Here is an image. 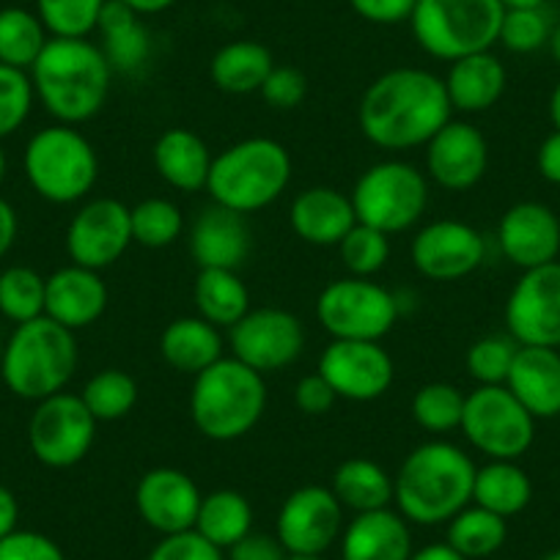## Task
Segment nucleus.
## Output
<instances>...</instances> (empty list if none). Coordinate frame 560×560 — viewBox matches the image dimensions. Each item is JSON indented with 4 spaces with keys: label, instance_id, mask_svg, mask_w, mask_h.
<instances>
[{
    "label": "nucleus",
    "instance_id": "23",
    "mask_svg": "<svg viewBox=\"0 0 560 560\" xmlns=\"http://www.w3.org/2000/svg\"><path fill=\"white\" fill-rule=\"evenodd\" d=\"M352 198L336 187H308L289 207V225L303 242L316 247H338L354 229Z\"/></svg>",
    "mask_w": 560,
    "mask_h": 560
},
{
    "label": "nucleus",
    "instance_id": "2",
    "mask_svg": "<svg viewBox=\"0 0 560 560\" xmlns=\"http://www.w3.org/2000/svg\"><path fill=\"white\" fill-rule=\"evenodd\" d=\"M476 462L445 440L418 445L393 478L398 514L412 525H443L472 503Z\"/></svg>",
    "mask_w": 560,
    "mask_h": 560
},
{
    "label": "nucleus",
    "instance_id": "13",
    "mask_svg": "<svg viewBox=\"0 0 560 560\" xmlns=\"http://www.w3.org/2000/svg\"><path fill=\"white\" fill-rule=\"evenodd\" d=\"M305 349V327L292 311L250 308L231 327V358L258 374H275L298 363Z\"/></svg>",
    "mask_w": 560,
    "mask_h": 560
},
{
    "label": "nucleus",
    "instance_id": "41",
    "mask_svg": "<svg viewBox=\"0 0 560 560\" xmlns=\"http://www.w3.org/2000/svg\"><path fill=\"white\" fill-rule=\"evenodd\" d=\"M465 393L451 382H429L412 396V418L423 432L448 434L462 427Z\"/></svg>",
    "mask_w": 560,
    "mask_h": 560
},
{
    "label": "nucleus",
    "instance_id": "8",
    "mask_svg": "<svg viewBox=\"0 0 560 560\" xmlns=\"http://www.w3.org/2000/svg\"><path fill=\"white\" fill-rule=\"evenodd\" d=\"M505 9L500 0H418L412 9V36L427 56L459 61L498 45Z\"/></svg>",
    "mask_w": 560,
    "mask_h": 560
},
{
    "label": "nucleus",
    "instance_id": "11",
    "mask_svg": "<svg viewBox=\"0 0 560 560\" xmlns=\"http://www.w3.org/2000/svg\"><path fill=\"white\" fill-rule=\"evenodd\" d=\"M462 432L489 459L516 462L536 440V418L505 385H478L465 398Z\"/></svg>",
    "mask_w": 560,
    "mask_h": 560
},
{
    "label": "nucleus",
    "instance_id": "43",
    "mask_svg": "<svg viewBox=\"0 0 560 560\" xmlns=\"http://www.w3.org/2000/svg\"><path fill=\"white\" fill-rule=\"evenodd\" d=\"M341 264L352 278H374L390 258V236L371 225L354 223V229L338 245Z\"/></svg>",
    "mask_w": 560,
    "mask_h": 560
},
{
    "label": "nucleus",
    "instance_id": "52",
    "mask_svg": "<svg viewBox=\"0 0 560 560\" xmlns=\"http://www.w3.org/2000/svg\"><path fill=\"white\" fill-rule=\"evenodd\" d=\"M225 560H287L289 552L283 549V544L278 541V536H269V533H247L242 541H236L234 547L225 549Z\"/></svg>",
    "mask_w": 560,
    "mask_h": 560
},
{
    "label": "nucleus",
    "instance_id": "62",
    "mask_svg": "<svg viewBox=\"0 0 560 560\" xmlns=\"http://www.w3.org/2000/svg\"><path fill=\"white\" fill-rule=\"evenodd\" d=\"M287 560H325L322 555H289Z\"/></svg>",
    "mask_w": 560,
    "mask_h": 560
},
{
    "label": "nucleus",
    "instance_id": "3",
    "mask_svg": "<svg viewBox=\"0 0 560 560\" xmlns=\"http://www.w3.org/2000/svg\"><path fill=\"white\" fill-rule=\"evenodd\" d=\"M28 74L36 100L58 124L69 127L91 121L105 107L113 80L100 45L61 36H50Z\"/></svg>",
    "mask_w": 560,
    "mask_h": 560
},
{
    "label": "nucleus",
    "instance_id": "51",
    "mask_svg": "<svg viewBox=\"0 0 560 560\" xmlns=\"http://www.w3.org/2000/svg\"><path fill=\"white\" fill-rule=\"evenodd\" d=\"M418 0H349L352 12L360 20L374 25H398L409 23Z\"/></svg>",
    "mask_w": 560,
    "mask_h": 560
},
{
    "label": "nucleus",
    "instance_id": "1",
    "mask_svg": "<svg viewBox=\"0 0 560 560\" xmlns=\"http://www.w3.org/2000/svg\"><path fill=\"white\" fill-rule=\"evenodd\" d=\"M451 118L454 107L445 80L418 67H396L380 74L358 105L360 132L382 152L427 147Z\"/></svg>",
    "mask_w": 560,
    "mask_h": 560
},
{
    "label": "nucleus",
    "instance_id": "53",
    "mask_svg": "<svg viewBox=\"0 0 560 560\" xmlns=\"http://www.w3.org/2000/svg\"><path fill=\"white\" fill-rule=\"evenodd\" d=\"M536 165L541 179H547L549 185H560V129L549 132L541 140L536 154Z\"/></svg>",
    "mask_w": 560,
    "mask_h": 560
},
{
    "label": "nucleus",
    "instance_id": "50",
    "mask_svg": "<svg viewBox=\"0 0 560 560\" xmlns=\"http://www.w3.org/2000/svg\"><path fill=\"white\" fill-rule=\"evenodd\" d=\"M338 396L330 387V382L316 371V374L303 376V380L294 385V407L300 409L308 418H319V415H327L332 407H336Z\"/></svg>",
    "mask_w": 560,
    "mask_h": 560
},
{
    "label": "nucleus",
    "instance_id": "28",
    "mask_svg": "<svg viewBox=\"0 0 560 560\" xmlns=\"http://www.w3.org/2000/svg\"><path fill=\"white\" fill-rule=\"evenodd\" d=\"M96 34H100V47L113 72L138 74L152 58V34H149L147 23L138 12L118 0L105 3L100 23H96Z\"/></svg>",
    "mask_w": 560,
    "mask_h": 560
},
{
    "label": "nucleus",
    "instance_id": "60",
    "mask_svg": "<svg viewBox=\"0 0 560 560\" xmlns=\"http://www.w3.org/2000/svg\"><path fill=\"white\" fill-rule=\"evenodd\" d=\"M547 0H500V7L503 9H538L544 7Z\"/></svg>",
    "mask_w": 560,
    "mask_h": 560
},
{
    "label": "nucleus",
    "instance_id": "4",
    "mask_svg": "<svg viewBox=\"0 0 560 560\" xmlns=\"http://www.w3.org/2000/svg\"><path fill=\"white\" fill-rule=\"evenodd\" d=\"M80 349L72 330L39 316L14 327L0 354L3 385L23 401H45L72 382Z\"/></svg>",
    "mask_w": 560,
    "mask_h": 560
},
{
    "label": "nucleus",
    "instance_id": "57",
    "mask_svg": "<svg viewBox=\"0 0 560 560\" xmlns=\"http://www.w3.org/2000/svg\"><path fill=\"white\" fill-rule=\"evenodd\" d=\"M124 7H129L132 12H138L140 18H154V14H163L174 7L176 0H118Z\"/></svg>",
    "mask_w": 560,
    "mask_h": 560
},
{
    "label": "nucleus",
    "instance_id": "12",
    "mask_svg": "<svg viewBox=\"0 0 560 560\" xmlns=\"http://www.w3.org/2000/svg\"><path fill=\"white\" fill-rule=\"evenodd\" d=\"M96 418L78 393H56L36 401L28 420V448L36 462L52 470H67L89 456L96 440Z\"/></svg>",
    "mask_w": 560,
    "mask_h": 560
},
{
    "label": "nucleus",
    "instance_id": "64",
    "mask_svg": "<svg viewBox=\"0 0 560 560\" xmlns=\"http://www.w3.org/2000/svg\"><path fill=\"white\" fill-rule=\"evenodd\" d=\"M3 343L7 341H3V332H0V354H3Z\"/></svg>",
    "mask_w": 560,
    "mask_h": 560
},
{
    "label": "nucleus",
    "instance_id": "21",
    "mask_svg": "<svg viewBox=\"0 0 560 560\" xmlns=\"http://www.w3.org/2000/svg\"><path fill=\"white\" fill-rule=\"evenodd\" d=\"M498 245L514 267L525 269L544 267L558 261L560 253V220L547 203L522 201L514 203L500 218Z\"/></svg>",
    "mask_w": 560,
    "mask_h": 560
},
{
    "label": "nucleus",
    "instance_id": "7",
    "mask_svg": "<svg viewBox=\"0 0 560 560\" xmlns=\"http://www.w3.org/2000/svg\"><path fill=\"white\" fill-rule=\"evenodd\" d=\"M23 171L39 198L50 203H78L100 179V158L91 140L69 124L45 127L28 140Z\"/></svg>",
    "mask_w": 560,
    "mask_h": 560
},
{
    "label": "nucleus",
    "instance_id": "22",
    "mask_svg": "<svg viewBox=\"0 0 560 560\" xmlns=\"http://www.w3.org/2000/svg\"><path fill=\"white\" fill-rule=\"evenodd\" d=\"M107 300H110L107 283L96 269L69 264L47 278L45 316H50L67 330L78 332L102 319V314L107 311Z\"/></svg>",
    "mask_w": 560,
    "mask_h": 560
},
{
    "label": "nucleus",
    "instance_id": "24",
    "mask_svg": "<svg viewBox=\"0 0 560 560\" xmlns=\"http://www.w3.org/2000/svg\"><path fill=\"white\" fill-rule=\"evenodd\" d=\"M190 253L198 269H240L250 256V229L245 214L231 209H203L190 231Z\"/></svg>",
    "mask_w": 560,
    "mask_h": 560
},
{
    "label": "nucleus",
    "instance_id": "55",
    "mask_svg": "<svg viewBox=\"0 0 560 560\" xmlns=\"http://www.w3.org/2000/svg\"><path fill=\"white\" fill-rule=\"evenodd\" d=\"M20 522V503L9 487L0 483V538H7L9 533L18 530Z\"/></svg>",
    "mask_w": 560,
    "mask_h": 560
},
{
    "label": "nucleus",
    "instance_id": "37",
    "mask_svg": "<svg viewBox=\"0 0 560 560\" xmlns=\"http://www.w3.org/2000/svg\"><path fill=\"white\" fill-rule=\"evenodd\" d=\"M509 538V525L503 516L470 503L448 522L445 541L467 560H481L498 552Z\"/></svg>",
    "mask_w": 560,
    "mask_h": 560
},
{
    "label": "nucleus",
    "instance_id": "54",
    "mask_svg": "<svg viewBox=\"0 0 560 560\" xmlns=\"http://www.w3.org/2000/svg\"><path fill=\"white\" fill-rule=\"evenodd\" d=\"M20 234V220L14 212L12 203L7 198H0V258H7V253L12 250L14 242Z\"/></svg>",
    "mask_w": 560,
    "mask_h": 560
},
{
    "label": "nucleus",
    "instance_id": "58",
    "mask_svg": "<svg viewBox=\"0 0 560 560\" xmlns=\"http://www.w3.org/2000/svg\"><path fill=\"white\" fill-rule=\"evenodd\" d=\"M549 118H552L555 129H560V83L552 89V96H549Z\"/></svg>",
    "mask_w": 560,
    "mask_h": 560
},
{
    "label": "nucleus",
    "instance_id": "5",
    "mask_svg": "<svg viewBox=\"0 0 560 560\" xmlns=\"http://www.w3.org/2000/svg\"><path fill=\"white\" fill-rule=\"evenodd\" d=\"M267 409V385L258 371L236 358H220L192 376V427L212 443H234L258 427Z\"/></svg>",
    "mask_w": 560,
    "mask_h": 560
},
{
    "label": "nucleus",
    "instance_id": "19",
    "mask_svg": "<svg viewBox=\"0 0 560 560\" xmlns=\"http://www.w3.org/2000/svg\"><path fill=\"white\" fill-rule=\"evenodd\" d=\"M427 176L448 192H465L483 179L489 168V143L470 121L451 118L427 147Z\"/></svg>",
    "mask_w": 560,
    "mask_h": 560
},
{
    "label": "nucleus",
    "instance_id": "9",
    "mask_svg": "<svg viewBox=\"0 0 560 560\" xmlns=\"http://www.w3.org/2000/svg\"><path fill=\"white\" fill-rule=\"evenodd\" d=\"M358 223L393 236L420 223L429 207V176L404 160H385L360 174L352 190Z\"/></svg>",
    "mask_w": 560,
    "mask_h": 560
},
{
    "label": "nucleus",
    "instance_id": "63",
    "mask_svg": "<svg viewBox=\"0 0 560 560\" xmlns=\"http://www.w3.org/2000/svg\"><path fill=\"white\" fill-rule=\"evenodd\" d=\"M541 560H560V549H555V552H549V555H544Z\"/></svg>",
    "mask_w": 560,
    "mask_h": 560
},
{
    "label": "nucleus",
    "instance_id": "49",
    "mask_svg": "<svg viewBox=\"0 0 560 560\" xmlns=\"http://www.w3.org/2000/svg\"><path fill=\"white\" fill-rule=\"evenodd\" d=\"M0 560H67L50 536L36 530H14L0 538Z\"/></svg>",
    "mask_w": 560,
    "mask_h": 560
},
{
    "label": "nucleus",
    "instance_id": "48",
    "mask_svg": "<svg viewBox=\"0 0 560 560\" xmlns=\"http://www.w3.org/2000/svg\"><path fill=\"white\" fill-rule=\"evenodd\" d=\"M147 560H225L223 549L209 544L201 533L185 530L163 536Z\"/></svg>",
    "mask_w": 560,
    "mask_h": 560
},
{
    "label": "nucleus",
    "instance_id": "39",
    "mask_svg": "<svg viewBox=\"0 0 560 560\" xmlns=\"http://www.w3.org/2000/svg\"><path fill=\"white\" fill-rule=\"evenodd\" d=\"M45 292L47 278L36 269L7 267L0 272V316L14 322V327L45 316Z\"/></svg>",
    "mask_w": 560,
    "mask_h": 560
},
{
    "label": "nucleus",
    "instance_id": "10",
    "mask_svg": "<svg viewBox=\"0 0 560 560\" xmlns=\"http://www.w3.org/2000/svg\"><path fill=\"white\" fill-rule=\"evenodd\" d=\"M316 319L332 341H382L396 327L398 300L371 278H341L316 298Z\"/></svg>",
    "mask_w": 560,
    "mask_h": 560
},
{
    "label": "nucleus",
    "instance_id": "59",
    "mask_svg": "<svg viewBox=\"0 0 560 560\" xmlns=\"http://www.w3.org/2000/svg\"><path fill=\"white\" fill-rule=\"evenodd\" d=\"M547 50H549V56H552L555 61L560 63V23L552 25V34H549V42H547Z\"/></svg>",
    "mask_w": 560,
    "mask_h": 560
},
{
    "label": "nucleus",
    "instance_id": "31",
    "mask_svg": "<svg viewBox=\"0 0 560 560\" xmlns=\"http://www.w3.org/2000/svg\"><path fill=\"white\" fill-rule=\"evenodd\" d=\"M275 69L269 47L253 39H236L220 47L209 61V78L223 94H258Z\"/></svg>",
    "mask_w": 560,
    "mask_h": 560
},
{
    "label": "nucleus",
    "instance_id": "38",
    "mask_svg": "<svg viewBox=\"0 0 560 560\" xmlns=\"http://www.w3.org/2000/svg\"><path fill=\"white\" fill-rule=\"evenodd\" d=\"M80 398L96 423H116V420L127 418L138 404V382L121 369H102L85 382Z\"/></svg>",
    "mask_w": 560,
    "mask_h": 560
},
{
    "label": "nucleus",
    "instance_id": "44",
    "mask_svg": "<svg viewBox=\"0 0 560 560\" xmlns=\"http://www.w3.org/2000/svg\"><path fill=\"white\" fill-rule=\"evenodd\" d=\"M520 343L511 336H483L470 343L465 354V369L478 385H505L514 365Z\"/></svg>",
    "mask_w": 560,
    "mask_h": 560
},
{
    "label": "nucleus",
    "instance_id": "56",
    "mask_svg": "<svg viewBox=\"0 0 560 560\" xmlns=\"http://www.w3.org/2000/svg\"><path fill=\"white\" fill-rule=\"evenodd\" d=\"M409 560H467V558H462L448 541H443V544H427V547L415 549V552L409 555Z\"/></svg>",
    "mask_w": 560,
    "mask_h": 560
},
{
    "label": "nucleus",
    "instance_id": "30",
    "mask_svg": "<svg viewBox=\"0 0 560 560\" xmlns=\"http://www.w3.org/2000/svg\"><path fill=\"white\" fill-rule=\"evenodd\" d=\"M160 354L179 374L198 376L223 358V336L201 316H182L160 336Z\"/></svg>",
    "mask_w": 560,
    "mask_h": 560
},
{
    "label": "nucleus",
    "instance_id": "42",
    "mask_svg": "<svg viewBox=\"0 0 560 560\" xmlns=\"http://www.w3.org/2000/svg\"><path fill=\"white\" fill-rule=\"evenodd\" d=\"M36 14L50 31V36L61 39H89L94 34L100 14L107 0H34Z\"/></svg>",
    "mask_w": 560,
    "mask_h": 560
},
{
    "label": "nucleus",
    "instance_id": "20",
    "mask_svg": "<svg viewBox=\"0 0 560 560\" xmlns=\"http://www.w3.org/2000/svg\"><path fill=\"white\" fill-rule=\"evenodd\" d=\"M201 498L196 481L176 467H154L143 472L135 487V509L140 520L160 536L192 530Z\"/></svg>",
    "mask_w": 560,
    "mask_h": 560
},
{
    "label": "nucleus",
    "instance_id": "17",
    "mask_svg": "<svg viewBox=\"0 0 560 560\" xmlns=\"http://www.w3.org/2000/svg\"><path fill=\"white\" fill-rule=\"evenodd\" d=\"M415 269L423 278L451 283L476 272L487 258L481 231L462 220H434L412 236L409 247Z\"/></svg>",
    "mask_w": 560,
    "mask_h": 560
},
{
    "label": "nucleus",
    "instance_id": "36",
    "mask_svg": "<svg viewBox=\"0 0 560 560\" xmlns=\"http://www.w3.org/2000/svg\"><path fill=\"white\" fill-rule=\"evenodd\" d=\"M50 42V31L39 14L23 7L0 9V63L31 72L36 58Z\"/></svg>",
    "mask_w": 560,
    "mask_h": 560
},
{
    "label": "nucleus",
    "instance_id": "27",
    "mask_svg": "<svg viewBox=\"0 0 560 560\" xmlns=\"http://www.w3.org/2000/svg\"><path fill=\"white\" fill-rule=\"evenodd\" d=\"M154 168L160 179L179 192L207 190L209 171H212V152L207 140L187 127H171L158 138L152 149Z\"/></svg>",
    "mask_w": 560,
    "mask_h": 560
},
{
    "label": "nucleus",
    "instance_id": "33",
    "mask_svg": "<svg viewBox=\"0 0 560 560\" xmlns=\"http://www.w3.org/2000/svg\"><path fill=\"white\" fill-rule=\"evenodd\" d=\"M192 300L201 319L209 325L234 327L250 311V292L236 269H198Z\"/></svg>",
    "mask_w": 560,
    "mask_h": 560
},
{
    "label": "nucleus",
    "instance_id": "15",
    "mask_svg": "<svg viewBox=\"0 0 560 560\" xmlns=\"http://www.w3.org/2000/svg\"><path fill=\"white\" fill-rule=\"evenodd\" d=\"M343 533V505L330 487H300L283 500L275 536L289 555H325Z\"/></svg>",
    "mask_w": 560,
    "mask_h": 560
},
{
    "label": "nucleus",
    "instance_id": "35",
    "mask_svg": "<svg viewBox=\"0 0 560 560\" xmlns=\"http://www.w3.org/2000/svg\"><path fill=\"white\" fill-rule=\"evenodd\" d=\"M196 533H201L218 549H231L253 530V505L236 489H218L203 494L196 516Z\"/></svg>",
    "mask_w": 560,
    "mask_h": 560
},
{
    "label": "nucleus",
    "instance_id": "14",
    "mask_svg": "<svg viewBox=\"0 0 560 560\" xmlns=\"http://www.w3.org/2000/svg\"><path fill=\"white\" fill-rule=\"evenodd\" d=\"M505 327L520 347L560 349V261L522 272L505 300Z\"/></svg>",
    "mask_w": 560,
    "mask_h": 560
},
{
    "label": "nucleus",
    "instance_id": "25",
    "mask_svg": "<svg viewBox=\"0 0 560 560\" xmlns=\"http://www.w3.org/2000/svg\"><path fill=\"white\" fill-rule=\"evenodd\" d=\"M412 530L398 511L354 514L341 533V560H409Z\"/></svg>",
    "mask_w": 560,
    "mask_h": 560
},
{
    "label": "nucleus",
    "instance_id": "32",
    "mask_svg": "<svg viewBox=\"0 0 560 560\" xmlns=\"http://www.w3.org/2000/svg\"><path fill=\"white\" fill-rule=\"evenodd\" d=\"M533 500V481L516 462L511 459H489L487 465L476 470L472 483V503L492 514L509 516L522 514Z\"/></svg>",
    "mask_w": 560,
    "mask_h": 560
},
{
    "label": "nucleus",
    "instance_id": "29",
    "mask_svg": "<svg viewBox=\"0 0 560 560\" xmlns=\"http://www.w3.org/2000/svg\"><path fill=\"white\" fill-rule=\"evenodd\" d=\"M505 74L503 61L492 50L465 56L451 63L448 78H445V91L454 110L462 113H483L500 102L505 94Z\"/></svg>",
    "mask_w": 560,
    "mask_h": 560
},
{
    "label": "nucleus",
    "instance_id": "40",
    "mask_svg": "<svg viewBox=\"0 0 560 560\" xmlns=\"http://www.w3.org/2000/svg\"><path fill=\"white\" fill-rule=\"evenodd\" d=\"M129 225L135 245L160 250L185 234V214L171 198H147L129 209Z\"/></svg>",
    "mask_w": 560,
    "mask_h": 560
},
{
    "label": "nucleus",
    "instance_id": "6",
    "mask_svg": "<svg viewBox=\"0 0 560 560\" xmlns=\"http://www.w3.org/2000/svg\"><path fill=\"white\" fill-rule=\"evenodd\" d=\"M292 154L272 138H245L214 154L207 192L218 207L240 214L267 209L292 182Z\"/></svg>",
    "mask_w": 560,
    "mask_h": 560
},
{
    "label": "nucleus",
    "instance_id": "16",
    "mask_svg": "<svg viewBox=\"0 0 560 560\" xmlns=\"http://www.w3.org/2000/svg\"><path fill=\"white\" fill-rule=\"evenodd\" d=\"M132 245L129 207L118 198H94L69 220L67 253L72 264L85 269L113 267Z\"/></svg>",
    "mask_w": 560,
    "mask_h": 560
},
{
    "label": "nucleus",
    "instance_id": "26",
    "mask_svg": "<svg viewBox=\"0 0 560 560\" xmlns=\"http://www.w3.org/2000/svg\"><path fill=\"white\" fill-rule=\"evenodd\" d=\"M505 387L533 418L560 415V352L549 347H520Z\"/></svg>",
    "mask_w": 560,
    "mask_h": 560
},
{
    "label": "nucleus",
    "instance_id": "18",
    "mask_svg": "<svg viewBox=\"0 0 560 560\" xmlns=\"http://www.w3.org/2000/svg\"><path fill=\"white\" fill-rule=\"evenodd\" d=\"M319 374L338 398L363 404L390 390L396 363L382 341H330L319 358Z\"/></svg>",
    "mask_w": 560,
    "mask_h": 560
},
{
    "label": "nucleus",
    "instance_id": "61",
    "mask_svg": "<svg viewBox=\"0 0 560 560\" xmlns=\"http://www.w3.org/2000/svg\"><path fill=\"white\" fill-rule=\"evenodd\" d=\"M3 179H7V152L0 147V185H3Z\"/></svg>",
    "mask_w": 560,
    "mask_h": 560
},
{
    "label": "nucleus",
    "instance_id": "47",
    "mask_svg": "<svg viewBox=\"0 0 560 560\" xmlns=\"http://www.w3.org/2000/svg\"><path fill=\"white\" fill-rule=\"evenodd\" d=\"M258 94L275 110H294L298 105H303L305 94H308V80H305V74L298 67H289V63H280L278 67L275 63V69L264 80Z\"/></svg>",
    "mask_w": 560,
    "mask_h": 560
},
{
    "label": "nucleus",
    "instance_id": "45",
    "mask_svg": "<svg viewBox=\"0 0 560 560\" xmlns=\"http://www.w3.org/2000/svg\"><path fill=\"white\" fill-rule=\"evenodd\" d=\"M552 20L547 9H505L503 23H500V45L516 56H527L541 47H547L552 34Z\"/></svg>",
    "mask_w": 560,
    "mask_h": 560
},
{
    "label": "nucleus",
    "instance_id": "34",
    "mask_svg": "<svg viewBox=\"0 0 560 560\" xmlns=\"http://www.w3.org/2000/svg\"><path fill=\"white\" fill-rule=\"evenodd\" d=\"M332 494L343 511H354V514H365V511L390 509L393 503V478L387 470L376 462L354 456L338 465L336 476H332Z\"/></svg>",
    "mask_w": 560,
    "mask_h": 560
},
{
    "label": "nucleus",
    "instance_id": "46",
    "mask_svg": "<svg viewBox=\"0 0 560 560\" xmlns=\"http://www.w3.org/2000/svg\"><path fill=\"white\" fill-rule=\"evenodd\" d=\"M34 83L23 69L0 63V140L18 132L34 110Z\"/></svg>",
    "mask_w": 560,
    "mask_h": 560
}]
</instances>
